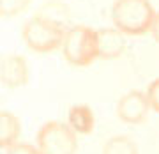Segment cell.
Returning a JSON list of instances; mask_svg holds the SVG:
<instances>
[{"label":"cell","instance_id":"obj_3","mask_svg":"<svg viewBox=\"0 0 159 154\" xmlns=\"http://www.w3.org/2000/svg\"><path fill=\"white\" fill-rule=\"evenodd\" d=\"M64 58L71 66L85 68L90 66L96 58H99L97 53V30L87 27V25H74L67 29L66 37L62 43Z\"/></svg>","mask_w":159,"mask_h":154},{"label":"cell","instance_id":"obj_4","mask_svg":"<svg viewBox=\"0 0 159 154\" xmlns=\"http://www.w3.org/2000/svg\"><path fill=\"white\" fill-rule=\"evenodd\" d=\"M78 133L60 120H48L35 135V145L43 154H76Z\"/></svg>","mask_w":159,"mask_h":154},{"label":"cell","instance_id":"obj_1","mask_svg":"<svg viewBox=\"0 0 159 154\" xmlns=\"http://www.w3.org/2000/svg\"><path fill=\"white\" fill-rule=\"evenodd\" d=\"M156 9L148 0H115L111 6L113 27L125 35H143L150 32Z\"/></svg>","mask_w":159,"mask_h":154},{"label":"cell","instance_id":"obj_7","mask_svg":"<svg viewBox=\"0 0 159 154\" xmlns=\"http://www.w3.org/2000/svg\"><path fill=\"white\" fill-rule=\"evenodd\" d=\"M125 34L119 29H102L97 30V53L102 60H115L125 50Z\"/></svg>","mask_w":159,"mask_h":154},{"label":"cell","instance_id":"obj_9","mask_svg":"<svg viewBox=\"0 0 159 154\" xmlns=\"http://www.w3.org/2000/svg\"><path fill=\"white\" fill-rule=\"evenodd\" d=\"M21 131L20 120L12 112L2 110L0 112V147L9 149L14 143H18V137Z\"/></svg>","mask_w":159,"mask_h":154},{"label":"cell","instance_id":"obj_5","mask_svg":"<svg viewBox=\"0 0 159 154\" xmlns=\"http://www.w3.org/2000/svg\"><path fill=\"white\" fill-rule=\"evenodd\" d=\"M150 103H148L147 92L142 91H129L120 97L117 105V115L125 124H142L147 119Z\"/></svg>","mask_w":159,"mask_h":154},{"label":"cell","instance_id":"obj_11","mask_svg":"<svg viewBox=\"0 0 159 154\" xmlns=\"http://www.w3.org/2000/svg\"><path fill=\"white\" fill-rule=\"evenodd\" d=\"M41 14H44V16L51 18V20H57V21L66 25V21H67V18H69V7L60 4L58 0H50V2L41 9Z\"/></svg>","mask_w":159,"mask_h":154},{"label":"cell","instance_id":"obj_8","mask_svg":"<svg viewBox=\"0 0 159 154\" xmlns=\"http://www.w3.org/2000/svg\"><path fill=\"white\" fill-rule=\"evenodd\" d=\"M67 124L78 135H90L96 128V115L89 105L78 103L73 105L67 112Z\"/></svg>","mask_w":159,"mask_h":154},{"label":"cell","instance_id":"obj_2","mask_svg":"<svg viewBox=\"0 0 159 154\" xmlns=\"http://www.w3.org/2000/svg\"><path fill=\"white\" fill-rule=\"evenodd\" d=\"M66 25L37 12L23 25L21 37L30 50L37 53H50L60 48L66 37Z\"/></svg>","mask_w":159,"mask_h":154},{"label":"cell","instance_id":"obj_15","mask_svg":"<svg viewBox=\"0 0 159 154\" xmlns=\"http://www.w3.org/2000/svg\"><path fill=\"white\" fill-rule=\"evenodd\" d=\"M150 32H152V37L156 39V43H159V11H157V14H156V20H154V23H152Z\"/></svg>","mask_w":159,"mask_h":154},{"label":"cell","instance_id":"obj_13","mask_svg":"<svg viewBox=\"0 0 159 154\" xmlns=\"http://www.w3.org/2000/svg\"><path fill=\"white\" fill-rule=\"evenodd\" d=\"M147 97L150 103V108L159 114V78L150 82V85L147 87Z\"/></svg>","mask_w":159,"mask_h":154},{"label":"cell","instance_id":"obj_12","mask_svg":"<svg viewBox=\"0 0 159 154\" xmlns=\"http://www.w3.org/2000/svg\"><path fill=\"white\" fill-rule=\"evenodd\" d=\"M30 2L32 0H0V14L2 18H14L25 11Z\"/></svg>","mask_w":159,"mask_h":154},{"label":"cell","instance_id":"obj_10","mask_svg":"<svg viewBox=\"0 0 159 154\" xmlns=\"http://www.w3.org/2000/svg\"><path fill=\"white\" fill-rule=\"evenodd\" d=\"M102 154H140L138 152V145L134 140L125 135H117L106 140L104 147H102Z\"/></svg>","mask_w":159,"mask_h":154},{"label":"cell","instance_id":"obj_14","mask_svg":"<svg viewBox=\"0 0 159 154\" xmlns=\"http://www.w3.org/2000/svg\"><path fill=\"white\" fill-rule=\"evenodd\" d=\"M6 154H43V152L39 151V147H37V145L18 142V143H14L12 147L7 149Z\"/></svg>","mask_w":159,"mask_h":154},{"label":"cell","instance_id":"obj_6","mask_svg":"<svg viewBox=\"0 0 159 154\" xmlns=\"http://www.w3.org/2000/svg\"><path fill=\"white\" fill-rule=\"evenodd\" d=\"M0 80L6 89H20V87L27 85L29 82L27 58L18 53L4 55L0 60Z\"/></svg>","mask_w":159,"mask_h":154}]
</instances>
